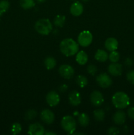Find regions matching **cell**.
<instances>
[{
  "label": "cell",
  "mask_w": 134,
  "mask_h": 135,
  "mask_svg": "<svg viewBox=\"0 0 134 135\" xmlns=\"http://www.w3.org/2000/svg\"><path fill=\"white\" fill-rule=\"evenodd\" d=\"M112 102L117 109H124L127 108L130 103L129 96L123 92H116L112 98Z\"/></svg>",
  "instance_id": "2"
},
{
  "label": "cell",
  "mask_w": 134,
  "mask_h": 135,
  "mask_svg": "<svg viewBox=\"0 0 134 135\" xmlns=\"http://www.w3.org/2000/svg\"><path fill=\"white\" fill-rule=\"evenodd\" d=\"M35 30L42 35H48L53 30V25L48 18H41L35 24Z\"/></svg>",
  "instance_id": "3"
},
{
  "label": "cell",
  "mask_w": 134,
  "mask_h": 135,
  "mask_svg": "<svg viewBox=\"0 0 134 135\" xmlns=\"http://www.w3.org/2000/svg\"><path fill=\"white\" fill-rule=\"evenodd\" d=\"M22 131V126L18 123H14L11 127V132L13 134H18Z\"/></svg>",
  "instance_id": "27"
},
{
  "label": "cell",
  "mask_w": 134,
  "mask_h": 135,
  "mask_svg": "<svg viewBox=\"0 0 134 135\" xmlns=\"http://www.w3.org/2000/svg\"><path fill=\"white\" fill-rule=\"evenodd\" d=\"M78 123L81 127H87L89 123V117L86 113H82L81 114L79 115L78 118Z\"/></svg>",
  "instance_id": "20"
},
{
  "label": "cell",
  "mask_w": 134,
  "mask_h": 135,
  "mask_svg": "<svg viewBox=\"0 0 134 135\" xmlns=\"http://www.w3.org/2000/svg\"><path fill=\"white\" fill-rule=\"evenodd\" d=\"M108 71L111 75L118 76L122 75V65L118 63H112L108 67Z\"/></svg>",
  "instance_id": "13"
},
{
  "label": "cell",
  "mask_w": 134,
  "mask_h": 135,
  "mask_svg": "<svg viewBox=\"0 0 134 135\" xmlns=\"http://www.w3.org/2000/svg\"><path fill=\"white\" fill-rule=\"evenodd\" d=\"M96 81L99 86L103 88H107L112 84V80L110 76L105 73H100L96 78Z\"/></svg>",
  "instance_id": "6"
},
{
  "label": "cell",
  "mask_w": 134,
  "mask_h": 135,
  "mask_svg": "<svg viewBox=\"0 0 134 135\" xmlns=\"http://www.w3.org/2000/svg\"><path fill=\"white\" fill-rule=\"evenodd\" d=\"M93 41V35L88 30H84L79 34L78 37V42L79 45L82 47H87Z\"/></svg>",
  "instance_id": "5"
},
{
  "label": "cell",
  "mask_w": 134,
  "mask_h": 135,
  "mask_svg": "<svg viewBox=\"0 0 134 135\" xmlns=\"http://www.w3.org/2000/svg\"><path fill=\"white\" fill-rule=\"evenodd\" d=\"M37 112L34 109H30L25 113L24 118L26 120H32L36 117Z\"/></svg>",
  "instance_id": "28"
},
{
  "label": "cell",
  "mask_w": 134,
  "mask_h": 135,
  "mask_svg": "<svg viewBox=\"0 0 134 135\" xmlns=\"http://www.w3.org/2000/svg\"><path fill=\"white\" fill-rule=\"evenodd\" d=\"M28 133L30 135H43L45 134L44 127L39 123H32L29 126Z\"/></svg>",
  "instance_id": "11"
},
{
  "label": "cell",
  "mask_w": 134,
  "mask_h": 135,
  "mask_svg": "<svg viewBox=\"0 0 134 135\" xmlns=\"http://www.w3.org/2000/svg\"><path fill=\"white\" fill-rule=\"evenodd\" d=\"M127 79L131 84H134V70L130 71L127 73Z\"/></svg>",
  "instance_id": "30"
},
{
  "label": "cell",
  "mask_w": 134,
  "mask_h": 135,
  "mask_svg": "<svg viewBox=\"0 0 134 135\" xmlns=\"http://www.w3.org/2000/svg\"><path fill=\"white\" fill-rule=\"evenodd\" d=\"M37 1H38L39 3H44L45 1H46V0H37Z\"/></svg>",
  "instance_id": "36"
},
{
  "label": "cell",
  "mask_w": 134,
  "mask_h": 135,
  "mask_svg": "<svg viewBox=\"0 0 134 135\" xmlns=\"http://www.w3.org/2000/svg\"><path fill=\"white\" fill-rule=\"evenodd\" d=\"M44 64L47 69L51 70L55 67L56 65V61L55 58L49 56L45 58L44 61Z\"/></svg>",
  "instance_id": "19"
},
{
  "label": "cell",
  "mask_w": 134,
  "mask_h": 135,
  "mask_svg": "<svg viewBox=\"0 0 134 135\" xmlns=\"http://www.w3.org/2000/svg\"><path fill=\"white\" fill-rule=\"evenodd\" d=\"M90 100L91 104L95 106H100L104 102V97L99 91L95 90L90 95Z\"/></svg>",
  "instance_id": "10"
},
{
  "label": "cell",
  "mask_w": 134,
  "mask_h": 135,
  "mask_svg": "<svg viewBox=\"0 0 134 135\" xmlns=\"http://www.w3.org/2000/svg\"><path fill=\"white\" fill-rule=\"evenodd\" d=\"M120 54L116 50L110 51V54L109 55V59L112 63H116L120 60Z\"/></svg>",
  "instance_id": "26"
},
{
  "label": "cell",
  "mask_w": 134,
  "mask_h": 135,
  "mask_svg": "<svg viewBox=\"0 0 134 135\" xmlns=\"http://www.w3.org/2000/svg\"><path fill=\"white\" fill-rule=\"evenodd\" d=\"M95 59L100 62H105L109 59V54L103 50H98L95 54Z\"/></svg>",
  "instance_id": "18"
},
{
  "label": "cell",
  "mask_w": 134,
  "mask_h": 135,
  "mask_svg": "<svg viewBox=\"0 0 134 135\" xmlns=\"http://www.w3.org/2000/svg\"><path fill=\"white\" fill-rule=\"evenodd\" d=\"M10 3L7 0H1L0 1V17L6 13L9 9Z\"/></svg>",
  "instance_id": "25"
},
{
  "label": "cell",
  "mask_w": 134,
  "mask_h": 135,
  "mask_svg": "<svg viewBox=\"0 0 134 135\" xmlns=\"http://www.w3.org/2000/svg\"><path fill=\"white\" fill-rule=\"evenodd\" d=\"M93 115H94V118L96 121H102L105 119V113L102 109H98L93 112Z\"/></svg>",
  "instance_id": "23"
},
{
  "label": "cell",
  "mask_w": 134,
  "mask_h": 135,
  "mask_svg": "<svg viewBox=\"0 0 134 135\" xmlns=\"http://www.w3.org/2000/svg\"><path fill=\"white\" fill-rule=\"evenodd\" d=\"M108 133L110 135H116L120 133L119 129L115 127H111L108 129Z\"/></svg>",
  "instance_id": "31"
},
{
  "label": "cell",
  "mask_w": 134,
  "mask_h": 135,
  "mask_svg": "<svg viewBox=\"0 0 134 135\" xmlns=\"http://www.w3.org/2000/svg\"><path fill=\"white\" fill-rule=\"evenodd\" d=\"M105 48L109 51H115L118 49V42L116 38H109L106 40L105 42Z\"/></svg>",
  "instance_id": "15"
},
{
  "label": "cell",
  "mask_w": 134,
  "mask_h": 135,
  "mask_svg": "<svg viewBox=\"0 0 134 135\" xmlns=\"http://www.w3.org/2000/svg\"><path fill=\"white\" fill-rule=\"evenodd\" d=\"M68 102L70 104L73 106H78L81 104V96L80 92L76 90H73L68 94Z\"/></svg>",
  "instance_id": "12"
},
{
  "label": "cell",
  "mask_w": 134,
  "mask_h": 135,
  "mask_svg": "<svg viewBox=\"0 0 134 135\" xmlns=\"http://www.w3.org/2000/svg\"><path fill=\"white\" fill-rule=\"evenodd\" d=\"M78 44L72 38H66L60 44V50L63 55L72 56L78 52Z\"/></svg>",
  "instance_id": "1"
},
{
  "label": "cell",
  "mask_w": 134,
  "mask_h": 135,
  "mask_svg": "<svg viewBox=\"0 0 134 135\" xmlns=\"http://www.w3.org/2000/svg\"><path fill=\"white\" fill-rule=\"evenodd\" d=\"M125 63H126V64L127 65L130 66L131 65V64H132V60H131V59H130V58H127V59H126Z\"/></svg>",
  "instance_id": "34"
},
{
  "label": "cell",
  "mask_w": 134,
  "mask_h": 135,
  "mask_svg": "<svg viewBox=\"0 0 134 135\" xmlns=\"http://www.w3.org/2000/svg\"><path fill=\"white\" fill-rule=\"evenodd\" d=\"M127 115L131 119L134 120V107H131L127 109Z\"/></svg>",
  "instance_id": "32"
},
{
  "label": "cell",
  "mask_w": 134,
  "mask_h": 135,
  "mask_svg": "<svg viewBox=\"0 0 134 135\" xmlns=\"http://www.w3.org/2000/svg\"><path fill=\"white\" fill-rule=\"evenodd\" d=\"M81 1H84V2H87V1H89V0H81Z\"/></svg>",
  "instance_id": "37"
},
{
  "label": "cell",
  "mask_w": 134,
  "mask_h": 135,
  "mask_svg": "<svg viewBox=\"0 0 134 135\" xmlns=\"http://www.w3.org/2000/svg\"><path fill=\"white\" fill-rule=\"evenodd\" d=\"M59 73L60 76L65 79H70L74 75V69L70 65L64 64L60 66Z\"/></svg>",
  "instance_id": "7"
},
{
  "label": "cell",
  "mask_w": 134,
  "mask_h": 135,
  "mask_svg": "<svg viewBox=\"0 0 134 135\" xmlns=\"http://www.w3.org/2000/svg\"><path fill=\"white\" fill-rule=\"evenodd\" d=\"M126 115L123 111H118L113 115V121L116 125H123L126 121Z\"/></svg>",
  "instance_id": "16"
},
{
  "label": "cell",
  "mask_w": 134,
  "mask_h": 135,
  "mask_svg": "<svg viewBox=\"0 0 134 135\" xmlns=\"http://www.w3.org/2000/svg\"><path fill=\"white\" fill-rule=\"evenodd\" d=\"M72 1H76V0H72Z\"/></svg>",
  "instance_id": "38"
},
{
  "label": "cell",
  "mask_w": 134,
  "mask_h": 135,
  "mask_svg": "<svg viewBox=\"0 0 134 135\" xmlns=\"http://www.w3.org/2000/svg\"><path fill=\"white\" fill-rule=\"evenodd\" d=\"M67 88H68V86H67L66 84H63V85L60 87V91L62 92H64L66 90Z\"/></svg>",
  "instance_id": "33"
},
{
  "label": "cell",
  "mask_w": 134,
  "mask_h": 135,
  "mask_svg": "<svg viewBox=\"0 0 134 135\" xmlns=\"http://www.w3.org/2000/svg\"><path fill=\"white\" fill-rule=\"evenodd\" d=\"M46 102L51 107H55L60 102V96L55 91H51L46 96Z\"/></svg>",
  "instance_id": "8"
},
{
  "label": "cell",
  "mask_w": 134,
  "mask_h": 135,
  "mask_svg": "<svg viewBox=\"0 0 134 135\" xmlns=\"http://www.w3.org/2000/svg\"><path fill=\"white\" fill-rule=\"evenodd\" d=\"M34 0H20V5L24 9H30L35 6Z\"/></svg>",
  "instance_id": "21"
},
{
  "label": "cell",
  "mask_w": 134,
  "mask_h": 135,
  "mask_svg": "<svg viewBox=\"0 0 134 135\" xmlns=\"http://www.w3.org/2000/svg\"><path fill=\"white\" fill-rule=\"evenodd\" d=\"M70 11L72 15L75 17H78L83 13L84 6L80 1H75L71 5Z\"/></svg>",
  "instance_id": "14"
},
{
  "label": "cell",
  "mask_w": 134,
  "mask_h": 135,
  "mask_svg": "<svg viewBox=\"0 0 134 135\" xmlns=\"http://www.w3.org/2000/svg\"><path fill=\"white\" fill-rule=\"evenodd\" d=\"M87 72L88 73L90 74L91 75H95L96 74V73H97V66L95 65H93V64H91V65H89L87 67Z\"/></svg>",
  "instance_id": "29"
},
{
  "label": "cell",
  "mask_w": 134,
  "mask_h": 135,
  "mask_svg": "<svg viewBox=\"0 0 134 135\" xmlns=\"http://www.w3.org/2000/svg\"><path fill=\"white\" fill-rule=\"evenodd\" d=\"M41 119L46 124H51L55 121V114L51 110L45 109L40 113Z\"/></svg>",
  "instance_id": "9"
},
{
  "label": "cell",
  "mask_w": 134,
  "mask_h": 135,
  "mask_svg": "<svg viewBox=\"0 0 134 135\" xmlns=\"http://www.w3.org/2000/svg\"><path fill=\"white\" fill-rule=\"evenodd\" d=\"M76 121L72 116L66 115L61 120V127L68 134H73L76 129Z\"/></svg>",
  "instance_id": "4"
},
{
  "label": "cell",
  "mask_w": 134,
  "mask_h": 135,
  "mask_svg": "<svg viewBox=\"0 0 134 135\" xmlns=\"http://www.w3.org/2000/svg\"><path fill=\"white\" fill-rule=\"evenodd\" d=\"M76 83L80 88H84L88 84V79L84 75H79L76 78Z\"/></svg>",
  "instance_id": "24"
},
{
  "label": "cell",
  "mask_w": 134,
  "mask_h": 135,
  "mask_svg": "<svg viewBox=\"0 0 134 135\" xmlns=\"http://www.w3.org/2000/svg\"><path fill=\"white\" fill-rule=\"evenodd\" d=\"M45 135H55L56 133H53V132H45Z\"/></svg>",
  "instance_id": "35"
},
{
  "label": "cell",
  "mask_w": 134,
  "mask_h": 135,
  "mask_svg": "<svg viewBox=\"0 0 134 135\" xmlns=\"http://www.w3.org/2000/svg\"><path fill=\"white\" fill-rule=\"evenodd\" d=\"M66 21V17L63 15H58L54 18L53 23L57 27H63Z\"/></svg>",
  "instance_id": "22"
},
{
  "label": "cell",
  "mask_w": 134,
  "mask_h": 135,
  "mask_svg": "<svg viewBox=\"0 0 134 135\" xmlns=\"http://www.w3.org/2000/svg\"><path fill=\"white\" fill-rule=\"evenodd\" d=\"M76 60L79 65H84L88 61V55L84 51H80L76 54Z\"/></svg>",
  "instance_id": "17"
}]
</instances>
